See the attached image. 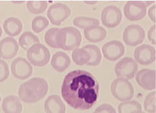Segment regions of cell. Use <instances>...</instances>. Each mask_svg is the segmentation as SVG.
I'll return each instance as SVG.
<instances>
[{
    "label": "cell",
    "instance_id": "cell-29",
    "mask_svg": "<svg viewBox=\"0 0 156 113\" xmlns=\"http://www.w3.org/2000/svg\"><path fill=\"white\" fill-rule=\"evenodd\" d=\"M155 92L149 93L148 95L145 97L144 100V108L147 112L150 113L155 112Z\"/></svg>",
    "mask_w": 156,
    "mask_h": 113
},
{
    "label": "cell",
    "instance_id": "cell-2",
    "mask_svg": "<svg viewBox=\"0 0 156 113\" xmlns=\"http://www.w3.org/2000/svg\"><path fill=\"white\" fill-rule=\"evenodd\" d=\"M48 91V81L43 78L34 77L20 85L18 96L25 103H36L44 98Z\"/></svg>",
    "mask_w": 156,
    "mask_h": 113
},
{
    "label": "cell",
    "instance_id": "cell-22",
    "mask_svg": "<svg viewBox=\"0 0 156 113\" xmlns=\"http://www.w3.org/2000/svg\"><path fill=\"white\" fill-rule=\"evenodd\" d=\"M119 113H141L142 107L141 104L136 100L126 101L120 103L118 106Z\"/></svg>",
    "mask_w": 156,
    "mask_h": 113
},
{
    "label": "cell",
    "instance_id": "cell-24",
    "mask_svg": "<svg viewBox=\"0 0 156 113\" xmlns=\"http://www.w3.org/2000/svg\"><path fill=\"white\" fill-rule=\"evenodd\" d=\"M91 56L89 61L86 65L89 66H97L100 63L101 60V53L99 47L96 45H88L84 46Z\"/></svg>",
    "mask_w": 156,
    "mask_h": 113
},
{
    "label": "cell",
    "instance_id": "cell-13",
    "mask_svg": "<svg viewBox=\"0 0 156 113\" xmlns=\"http://www.w3.org/2000/svg\"><path fill=\"white\" fill-rule=\"evenodd\" d=\"M102 52L105 59L109 61H115L123 56L125 52V47L118 40H111L103 46Z\"/></svg>",
    "mask_w": 156,
    "mask_h": 113
},
{
    "label": "cell",
    "instance_id": "cell-28",
    "mask_svg": "<svg viewBox=\"0 0 156 113\" xmlns=\"http://www.w3.org/2000/svg\"><path fill=\"white\" fill-rule=\"evenodd\" d=\"M60 28H52L47 31L45 34V40L47 45L52 48H58V46L56 43V35L58 33Z\"/></svg>",
    "mask_w": 156,
    "mask_h": 113
},
{
    "label": "cell",
    "instance_id": "cell-4",
    "mask_svg": "<svg viewBox=\"0 0 156 113\" xmlns=\"http://www.w3.org/2000/svg\"><path fill=\"white\" fill-rule=\"evenodd\" d=\"M111 92L115 98L122 102H126L132 99L135 90L133 84L129 80L118 77L112 81Z\"/></svg>",
    "mask_w": 156,
    "mask_h": 113
},
{
    "label": "cell",
    "instance_id": "cell-36",
    "mask_svg": "<svg viewBox=\"0 0 156 113\" xmlns=\"http://www.w3.org/2000/svg\"><path fill=\"white\" fill-rule=\"evenodd\" d=\"M2 33H3V31H2V27L0 26V37H1V36L2 35Z\"/></svg>",
    "mask_w": 156,
    "mask_h": 113
},
{
    "label": "cell",
    "instance_id": "cell-18",
    "mask_svg": "<svg viewBox=\"0 0 156 113\" xmlns=\"http://www.w3.org/2000/svg\"><path fill=\"white\" fill-rule=\"evenodd\" d=\"M85 39L91 43H98L104 40L107 32L104 28L100 26H94L84 29Z\"/></svg>",
    "mask_w": 156,
    "mask_h": 113
},
{
    "label": "cell",
    "instance_id": "cell-10",
    "mask_svg": "<svg viewBox=\"0 0 156 113\" xmlns=\"http://www.w3.org/2000/svg\"><path fill=\"white\" fill-rule=\"evenodd\" d=\"M12 74L19 80H26L31 76L33 69L32 65L25 58L18 57L13 61L11 65Z\"/></svg>",
    "mask_w": 156,
    "mask_h": 113
},
{
    "label": "cell",
    "instance_id": "cell-34",
    "mask_svg": "<svg viewBox=\"0 0 156 113\" xmlns=\"http://www.w3.org/2000/svg\"><path fill=\"white\" fill-rule=\"evenodd\" d=\"M143 3H144V4L145 5L146 7H147V6L150 5L151 4H153V3H154V2H143Z\"/></svg>",
    "mask_w": 156,
    "mask_h": 113
},
{
    "label": "cell",
    "instance_id": "cell-9",
    "mask_svg": "<svg viewBox=\"0 0 156 113\" xmlns=\"http://www.w3.org/2000/svg\"><path fill=\"white\" fill-rule=\"evenodd\" d=\"M124 14L129 20L138 21L146 15L147 7L143 2H127L124 7Z\"/></svg>",
    "mask_w": 156,
    "mask_h": 113
},
{
    "label": "cell",
    "instance_id": "cell-7",
    "mask_svg": "<svg viewBox=\"0 0 156 113\" xmlns=\"http://www.w3.org/2000/svg\"><path fill=\"white\" fill-rule=\"evenodd\" d=\"M71 10L67 5L57 3L49 8L47 15L49 21L55 26H60L63 22L70 16Z\"/></svg>",
    "mask_w": 156,
    "mask_h": 113
},
{
    "label": "cell",
    "instance_id": "cell-40",
    "mask_svg": "<svg viewBox=\"0 0 156 113\" xmlns=\"http://www.w3.org/2000/svg\"><path fill=\"white\" fill-rule=\"evenodd\" d=\"M93 113H96V112H93Z\"/></svg>",
    "mask_w": 156,
    "mask_h": 113
},
{
    "label": "cell",
    "instance_id": "cell-31",
    "mask_svg": "<svg viewBox=\"0 0 156 113\" xmlns=\"http://www.w3.org/2000/svg\"><path fill=\"white\" fill-rule=\"evenodd\" d=\"M96 113H116V110L109 104H103L95 109Z\"/></svg>",
    "mask_w": 156,
    "mask_h": 113
},
{
    "label": "cell",
    "instance_id": "cell-39",
    "mask_svg": "<svg viewBox=\"0 0 156 113\" xmlns=\"http://www.w3.org/2000/svg\"><path fill=\"white\" fill-rule=\"evenodd\" d=\"M141 113H145V112H141Z\"/></svg>",
    "mask_w": 156,
    "mask_h": 113
},
{
    "label": "cell",
    "instance_id": "cell-25",
    "mask_svg": "<svg viewBox=\"0 0 156 113\" xmlns=\"http://www.w3.org/2000/svg\"><path fill=\"white\" fill-rule=\"evenodd\" d=\"M73 24L76 27L85 29V28L91 26H99V22L98 19L95 18L79 16L74 19Z\"/></svg>",
    "mask_w": 156,
    "mask_h": 113
},
{
    "label": "cell",
    "instance_id": "cell-1",
    "mask_svg": "<svg viewBox=\"0 0 156 113\" xmlns=\"http://www.w3.org/2000/svg\"><path fill=\"white\" fill-rule=\"evenodd\" d=\"M99 84L88 71H70L64 78L61 94L65 102L79 111L91 109L99 98Z\"/></svg>",
    "mask_w": 156,
    "mask_h": 113
},
{
    "label": "cell",
    "instance_id": "cell-20",
    "mask_svg": "<svg viewBox=\"0 0 156 113\" xmlns=\"http://www.w3.org/2000/svg\"><path fill=\"white\" fill-rule=\"evenodd\" d=\"M3 27L8 35L16 36L22 32L23 25L19 19L12 17L6 19L3 24Z\"/></svg>",
    "mask_w": 156,
    "mask_h": 113
},
{
    "label": "cell",
    "instance_id": "cell-33",
    "mask_svg": "<svg viewBox=\"0 0 156 113\" xmlns=\"http://www.w3.org/2000/svg\"><path fill=\"white\" fill-rule=\"evenodd\" d=\"M156 6L155 5H154L153 6L149 9L148 10V14L149 18L151 19V20L154 22H155V18H156Z\"/></svg>",
    "mask_w": 156,
    "mask_h": 113
},
{
    "label": "cell",
    "instance_id": "cell-6",
    "mask_svg": "<svg viewBox=\"0 0 156 113\" xmlns=\"http://www.w3.org/2000/svg\"><path fill=\"white\" fill-rule=\"evenodd\" d=\"M138 68V64L135 59L124 57L117 63L114 70L118 77L130 80L135 76Z\"/></svg>",
    "mask_w": 156,
    "mask_h": 113
},
{
    "label": "cell",
    "instance_id": "cell-27",
    "mask_svg": "<svg viewBox=\"0 0 156 113\" xmlns=\"http://www.w3.org/2000/svg\"><path fill=\"white\" fill-rule=\"evenodd\" d=\"M49 22L45 17L39 15L33 19L31 23V26L34 32L36 33H40L41 31L48 26Z\"/></svg>",
    "mask_w": 156,
    "mask_h": 113
},
{
    "label": "cell",
    "instance_id": "cell-12",
    "mask_svg": "<svg viewBox=\"0 0 156 113\" xmlns=\"http://www.w3.org/2000/svg\"><path fill=\"white\" fill-rule=\"evenodd\" d=\"M134 57L135 61L142 65H150L155 60V49L151 45L144 44L135 49Z\"/></svg>",
    "mask_w": 156,
    "mask_h": 113
},
{
    "label": "cell",
    "instance_id": "cell-15",
    "mask_svg": "<svg viewBox=\"0 0 156 113\" xmlns=\"http://www.w3.org/2000/svg\"><path fill=\"white\" fill-rule=\"evenodd\" d=\"M19 46L16 40L12 37H5L0 41V58L12 59L16 55Z\"/></svg>",
    "mask_w": 156,
    "mask_h": 113
},
{
    "label": "cell",
    "instance_id": "cell-3",
    "mask_svg": "<svg viewBox=\"0 0 156 113\" xmlns=\"http://www.w3.org/2000/svg\"><path fill=\"white\" fill-rule=\"evenodd\" d=\"M82 41L80 31L74 27H65L59 30L56 35L58 48L70 51L77 49Z\"/></svg>",
    "mask_w": 156,
    "mask_h": 113
},
{
    "label": "cell",
    "instance_id": "cell-30",
    "mask_svg": "<svg viewBox=\"0 0 156 113\" xmlns=\"http://www.w3.org/2000/svg\"><path fill=\"white\" fill-rule=\"evenodd\" d=\"M10 74L8 65L5 61L0 59V82H3L8 79Z\"/></svg>",
    "mask_w": 156,
    "mask_h": 113
},
{
    "label": "cell",
    "instance_id": "cell-26",
    "mask_svg": "<svg viewBox=\"0 0 156 113\" xmlns=\"http://www.w3.org/2000/svg\"><path fill=\"white\" fill-rule=\"evenodd\" d=\"M27 7L31 14H39L46 10L48 2L45 1H29L27 2Z\"/></svg>",
    "mask_w": 156,
    "mask_h": 113
},
{
    "label": "cell",
    "instance_id": "cell-21",
    "mask_svg": "<svg viewBox=\"0 0 156 113\" xmlns=\"http://www.w3.org/2000/svg\"><path fill=\"white\" fill-rule=\"evenodd\" d=\"M40 40L35 34L29 31L23 33L19 38V44L22 48L27 50L36 44H39Z\"/></svg>",
    "mask_w": 156,
    "mask_h": 113
},
{
    "label": "cell",
    "instance_id": "cell-5",
    "mask_svg": "<svg viewBox=\"0 0 156 113\" xmlns=\"http://www.w3.org/2000/svg\"><path fill=\"white\" fill-rule=\"evenodd\" d=\"M50 52L45 46L36 44L28 49L27 58L31 64L37 67H43L50 59Z\"/></svg>",
    "mask_w": 156,
    "mask_h": 113
},
{
    "label": "cell",
    "instance_id": "cell-38",
    "mask_svg": "<svg viewBox=\"0 0 156 113\" xmlns=\"http://www.w3.org/2000/svg\"><path fill=\"white\" fill-rule=\"evenodd\" d=\"M0 102H1V97H0Z\"/></svg>",
    "mask_w": 156,
    "mask_h": 113
},
{
    "label": "cell",
    "instance_id": "cell-17",
    "mask_svg": "<svg viewBox=\"0 0 156 113\" xmlns=\"http://www.w3.org/2000/svg\"><path fill=\"white\" fill-rule=\"evenodd\" d=\"M70 62V59L67 54L62 51H59L53 55L51 65L56 71L62 73L68 68Z\"/></svg>",
    "mask_w": 156,
    "mask_h": 113
},
{
    "label": "cell",
    "instance_id": "cell-32",
    "mask_svg": "<svg viewBox=\"0 0 156 113\" xmlns=\"http://www.w3.org/2000/svg\"><path fill=\"white\" fill-rule=\"evenodd\" d=\"M155 34H156V26L155 25H154V26L149 28L148 33H147L148 39L149 41H150L153 44V45H155V43H156Z\"/></svg>",
    "mask_w": 156,
    "mask_h": 113
},
{
    "label": "cell",
    "instance_id": "cell-11",
    "mask_svg": "<svg viewBox=\"0 0 156 113\" xmlns=\"http://www.w3.org/2000/svg\"><path fill=\"white\" fill-rule=\"evenodd\" d=\"M122 20V12L116 6L110 5L105 8L101 12V21L105 27L113 28L120 24Z\"/></svg>",
    "mask_w": 156,
    "mask_h": 113
},
{
    "label": "cell",
    "instance_id": "cell-14",
    "mask_svg": "<svg viewBox=\"0 0 156 113\" xmlns=\"http://www.w3.org/2000/svg\"><path fill=\"white\" fill-rule=\"evenodd\" d=\"M136 82L142 88L146 90L155 89V71L143 69L136 75Z\"/></svg>",
    "mask_w": 156,
    "mask_h": 113
},
{
    "label": "cell",
    "instance_id": "cell-8",
    "mask_svg": "<svg viewBox=\"0 0 156 113\" xmlns=\"http://www.w3.org/2000/svg\"><path fill=\"white\" fill-rule=\"evenodd\" d=\"M122 37L126 45L135 46L143 43L145 37V32L139 25H130L124 29Z\"/></svg>",
    "mask_w": 156,
    "mask_h": 113
},
{
    "label": "cell",
    "instance_id": "cell-23",
    "mask_svg": "<svg viewBox=\"0 0 156 113\" xmlns=\"http://www.w3.org/2000/svg\"><path fill=\"white\" fill-rule=\"evenodd\" d=\"M72 58L74 63L78 65H83L87 64L91 59L89 52L83 47L81 49H74L72 53Z\"/></svg>",
    "mask_w": 156,
    "mask_h": 113
},
{
    "label": "cell",
    "instance_id": "cell-16",
    "mask_svg": "<svg viewBox=\"0 0 156 113\" xmlns=\"http://www.w3.org/2000/svg\"><path fill=\"white\" fill-rule=\"evenodd\" d=\"M45 111L46 113H65V104L60 96L51 95L45 102Z\"/></svg>",
    "mask_w": 156,
    "mask_h": 113
},
{
    "label": "cell",
    "instance_id": "cell-37",
    "mask_svg": "<svg viewBox=\"0 0 156 113\" xmlns=\"http://www.w3.org/2000/svg\"><path fill=\"white\" fill-rule=\"evenodd\" d=\"M14 4H23V3H24V2H14Z\"/></svg>",
    "mask_w": 156,
    "mask_h": 113
},
{
    "label": "cell",
    "instance_id": "cell-19",
    "mask_svg": "<svg viewBox=\"0 0 156 113\" xmlns=\"http://www.w3.org/2000/svg\"><path fill=\"white\" fill-rule=\"evenodd\" d=\"M2 109L4 113H21L23 104L16 96H8L3 100Z\"/></svg>",
    "mask_w": 156,
    "mask_h": 113
},
{
    "label": "cell",
    "instance_id": "cell-35",
    "mask_svg": "<svg viewBox=\"0 0 156 113\" xmlns=\"http://www.w3.org/2000/svg\"><path fill=\"white\" fill-rule=\"evenodd\" d=\"M85 3L87 4H95L97 3V2H85Z\"/></svg>",
    "mask_w": 156,
    "mask_h": 113
}]
</instances>
